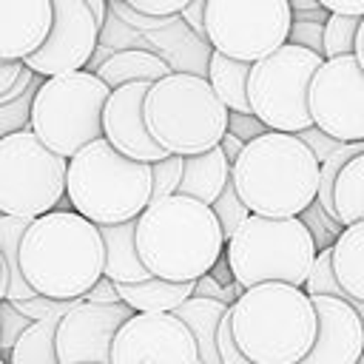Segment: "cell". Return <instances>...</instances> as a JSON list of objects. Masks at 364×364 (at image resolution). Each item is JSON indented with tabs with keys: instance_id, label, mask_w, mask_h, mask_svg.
Returning <instances> with one entry per match:
<instances>
[{
	"instance_id": "obj_4",
	"label": "cell",
	"mask_w": 364,
	"mask_h": 364,
	"mask_svg": "<svg viewBox=\"0 0 364 364\" xmlns=\"http://www.w3.org/2000/svg\"><path fill=\"white\" fill-rule=\"evenodd\" d=\"M321 162L299 134L267 131L233 162V182L250 213L299 216L318 199Z\"/></svg>"
},
{
	"instance_id": "obj_11",
	"label": "cell",
	"mask_w": 364,
	"mask_h": 364,
	"mask_svg": "<svg viewBox=\"0 0 364 364\" xmlns=\"http://www.w3.org/2000/svg\"><path fill=\"white\" fill-rule=\"evenodd\" d=\"M290 0H208V40L216 51L256 63L290 37Z\"/></svg>"
},
{
	"instance_id": "obj_32",
	"label": "cell",
	"mask_w": 364,
	"mask_h": 364,
	"mask_svg": "<svg viewBox=\"0 0 364 364\" xmlns=\"http://www.w3.org/2000/svg\"><path fill=\"white\" fill-rule=\"evenodd\" d=\"M182 173H185V156L182 154H168L159 162H154V199L179 193Z\"/></svg>"
},
{
	"instance_id": "obj_22",
	"label": "cell",
	"mask_w": 364,
	"mask_h": 364,
	"mask_svg": "<svg viewBox=\"0 0 364 364\" xmlns=\"http://www.w3.org/2000/svg\"><path fill=\"white\" fill-rule=\"evenodd\" d=\"M117 287L122 301L145 313H173L196 293V282H173L162 276H151L145 282H117Z\"/></svg>"
},
{
	"instance_id": "obj_37",
	"label": "cell",
	"mask_w": 364,
	"mask_h": 364,
	"mask_svg": "<svg viewBox=\"0 0 364 364\" xmlns=\"http://www.w3.org/2000/svg\"><path fill=\"white\" fill-rule=\"evenodd\" d=\"M228 131H233L236 136H242L245 142H250V139H256V136H262V134H267L270 128L256 117V114H245V111H230V117H228Z\"/></svg>"
},
{
	"instance_id": "obj_26",
	"label": "cell",
	"mask_w": 364,
	"mask_h": 364,
	"mask_svg": "<svg viewBox=\"0 0 364 364\" xmlns=\"http://www.w3.org/2000/svg\"><path fill=\"white\" fill-rule=\"evenodd\" d=\"M57 327L60 318L31 321V327L6 353L9 364H63L57 353Z\"/></svg>"
},
{
	"instance_id": "obj_18",
	"label": "cell",
	"mask_w": 364,
	"mask_h": 364,
	"mask_svg": "<svg viewBox=\"0 0 364 364\" xmlns=\"http://www.w3.org/2000/svg\"><path fill=\"white\" fill-rule=\"evenodd\" d=\"M54 0H0V60L31 57L51 34Z\"/></svg>"
},
{
	"instance_id": "obj_15",
	"label": "cell",
	"mask_w": 364,
	"mask_h": 364,
	"mask_svg": "<svg viewBox=\"0 0 364 364\" xmlns=\"http://www.w3.org/2000/svg\"><path fill=\"white\" fill-rule=\"evenodd\" d=\"M168 350L199 355L191 327L176 313L136 310L117 333L111 364H142L145 358H151L156 353H168Z\"/></svg>"
},
{
	"instance_id": "obj_48",
	"label": "cell",
	"mask_w": 364,
	"mask_h": 364,
	"mask_svg": "<svg viewBox=\"0 0 364 364\" xmlns=\"http://www.w3.org/2000/svg\"><path fill=\"white\" fill-rule=\"evenodd\" d=\"M0 364H9V358H3V361H0Z\"/></svg>"
},
{
	"instance_id": "obj_40",
	"label": "cell",
	"mask_w": 364,
	"mask_h": 364,
	"mask_svg": "<svg viewBox=\"0 0 364 364\" xmlns=\"http://www.w3.org/2000/svg\"><path fill=\"white\" fill-rule=\"evenodd\" d=\"M85 301H97V304H117V301H122V296H119V287H117V282L111 279V276H100L97 279V284L85 293Z\"/></svg>"
},
{
	"instance_id": "obj_41",
	"label": "cell",
	"mask_w": 364,
	"mask_h": 364,
	"mask_svg": "<svg viewBox=\"0 0 364 364\" xmlns=\"http://www.w3.org/2000/svg\"><path fill=\"white\" fill-rule=\"evenodd\" d=\"M293 9V20H316V23H327L330 20V9L321 6V0H290Z\"/></svg>"
},
{
	"instance_id": "obj_20",
	"label": "cell",
	"mask_w": 364,
	"mask_h": 364,
	"mask_svg": "<svg viewBox=\"0 0 364 364\" xmlns=\"http://www.w3.org/2000/svg\"><path fill=\"white\" fill-rule=\"evenodd\" d=\"M230 176H233V165L228 154L222 151V145L205 154H191L185 156V173H182L179 193L193 196L205 205H213L219 193L225 191V185L230 182Z\"/></svg>"
},
{
	"instance_id": "obj_19",
	"label": "cell",
	"mask_w": 364,
	"mask_h": 364,
	"mask_svg": "<svg viewBox=\"0 0 364 364\" xmlns=\"http://www.w3.org/2000/svg\"><path fill=\"white\" fill-rule=\"evenodd\" d=\"M100 230L105 242V276L114 282H145L154 276L136 247V219L100 225Z\"/></svg>"
},
{
	"instance_id": "obj_47",
	"label": "cell",
	"mask_w": 364,
	"mask_h": 364,
	"mask_svg": "<svg viewBox=\"0 0 364 364\" xmlns=\"http://www.w3.org/2000/svg\"><path fill=\"white\" fill-rule=\"evenodd\" d=\"M355 60L364 68V17H361V26H358V37H355Z\"/></svg>"
},
{
	"instance_id": "obj_7",
	"label": "cell",
	"mask_w": 364,
	"mask_h": 364,
	"mask_svg": "<svg viewBox=\"0 0 364 364\" xmlns=\"http://www.w3.org/2000/svg\"><path fill=\"white\" fill-rule=\"evenodd\" d=\"M318 247L301 216H262L250 213L228 239V264L239 287L264 282L307 284Z\"/></svg>"
},
{
	"instance_id": "obj_17",
	"label": "cell",
	"mask_w": 364,
	"mask_h": 364,
	"mask_svg": "<svg viewBox=\"0 0 364 364\" xmlns=\"http://www.w3.org/2000/svg\"><path fill=\"white\" fill-rule=\"evenodd\" d=\"M313 304L318 310V336L299 364H358L364 355L361 313L350 301L327 293L313 296Z\"/></svg>"
},
{
	"instance_id": "obj_25",
	"label": "cell",
	"mask_w": 364,
	"mask_h": 364,
	"mask_svg": "<svg viewBox=\"0 0 364 364\" xmlns=\"http://www.w3.org/2000/svg\"><path fill=\"white\" fill-rule=\"evenodd\" d=\"M333 267L344 290L364 301V219L344 225L333 245Z\"/></svg>"
},
{
	"instance_id": "obj_43",
	"label": "cell",
	"mask_w": 364,
	"mask_h": 364,
	"mask_svg": "<svg viewBox=\"0 0 364 364\" xmlns=\"http://www.w3.org/2000/svg\"><path fill=\"white\" fill-rule=\"evenodd\" d=\"M142 364H205L199 355H188L179 350H168V353H156L151 358H145Z\"/></svg>"
},
{
	"instance_id": "obj_21",
	"label": "cell",
	"mask_w": 364,
	"mask_h": 364,
	"mask_svg": "<svg viewBox=\"0 0 364 364\" xmlns=\"http://www.w3.org/2000/svg\"><path fill=\"white\" fill-rule=\"evenodd\" d=\"M233 304L219 301V299H208V296H191L185 304H179L173 313L191 327L196 347H199V358L205 364H222L219 355V327L225 321V316L230 313Z\"/></svg>"
},
{
	"instance_id": "obj_44",
	"label": "cell",
	"mask_w": 364,
	"mask_h": 364,
	"mask_svg": "<svg viewBox=\"0 0 364 364\" xmlns=\"http://www.w3.org/2000/svg\"><path fill=\"white\" fill-rule=\"evenodd\" d=\"M219 145H222V151L228 154V159H230V165H233V162L242 156V151H245V145H247V142H245L242 136H236L233 131H228V134L222 136V142H219Z\"/></svg>"
},
{
	"instance_id": "obj_31",
	"label": "cell",
	"mask_w": 364,
	"mask_h": 364,
	"mask_svg": "<svg viewBox=\"0 0 364 364\" xmlns=\"http://www.w3.org/2000/svg\"><path fill=\"white\" fill-rule=\"evenodd\" d=\"M299 216H301V219H304V225L310 228V233H313V239H316V247H318V250L333 247V245H336V239H338V233L344 230V225H341L336 216H330L318 199H316L310 208H304Z\"/></svg>"
},
{
	"instance_id": "obj_29",
	"label": "cell",
	"mask_w": 364,
	"mask_h": 364,
	"mask_svg": "<svg viewBox=\"0 0 364 364\" xmlns=\"http://www.w3.org/2000/svg\"><path fill=\"white\" fill-rule=\"evenodd\" d=\"M43 74H37L31 80V85L26 88V94L14 97L11 102H0V136L17 134V131H28L31 128V108H34V97L43 85Z\"/></svg>"
},
{
	"instance_id": "obj_8",
	"label": "cell",
	"mask_w": 364,
	"mask_h": 364,
	"mask_svg": "<svg viewBox=\"0 0 364 364\" xmlns=\"http://www.w3.org/2000/svg\"><path fill=\"white\" fill-rule=\"evenodd\" d=\"M111 85L91 68L46 77L31 108V131L57 154L74 156L88 142L105 136L102 114Z\"/></svg>"
},
{
	"instance_id": "obj_30",
	"label": "cell",
	"mask_w": 364,
	"mask_h": 364,
	"mask_svg": "<svg viewBox=\"0 0 364 364\" xmlns=\"http://www.w3.org/2000/svg\"><path fill=\"white\" fill-rule=\"evenodd\" d=\"M210 208H213V213H216V216H219V222H222L225 239H230V236L236 233V228L250 216V208H247V205H245V199L239 196V188H236L233 176H230V182L225 185V191L219 193V199H216Z\"/></svg>"
},
{
	"instance_id": "obj_33",
	"label": "cell",
	"mask_w": 364,
	"mask_h": 364,
	"mask_svg": "<svg viewBox=\"0 0 364 364\" xmlns=\"http://www.w3.org/2000/svg\"><path fill=\"white\" fill-rule=\"evenodd\" d=\"M80 301H82V299H51V296L37 293V296H31V299L14 301V307H17L23 316H28L31 321H40V318H63V316H65L68 310H74Z\"/></svg>"
},
{
	"instance_id": "obj_24",
	"label": "cell",
	"mask_w": 364,
	"mask_h": 364,
	"mask_svg": "<svg viewBox=\"0 0 364 364\" xmlns=\"http://www.w3.org/2000/svg\"><path fill=\"white\" fill-rule=\"evenodd\" d=\"M250 68L253 63L247 60H236L228 57L222 51H210V63H208V80L213 85V91L219 94V100L230 108V111H245L253 114V102H250Z\"/></svg>"
},
{
	"instance_id": "obj_14",
	"label": "cell",
	"mask_w": 364,
	"mask_h": 364,
	"mask_svg": "<svg viewBox=\"0 0 364 364\" xmlns=\"http://www.w3.org/2000/svg\"><path fill=\"white\" fill-rule=\"evenodd\" d=\"M134 313L136 310L128 301L97 304L82 299L74 310H68L60 318V327H57L60 361L63 364H88V361L111 364L117 333Z\"/></svg>"
},
{
	"instance_id": "obj_45",
	"label": "cell",
	"mask_w": 364,
	"mask_h": 364,
	"mask_svg": "<svg viewBox=\"0 0 364 364\" xmlns=\"http://www.w3.org/2000/svg\"><path fill=\"white\" fill-rule=\"evenodd\" d=\"M324 9L341 11V14H361L364 17V0H321Z\"/></svg>"
},
{
	"instance_id": "obj_35",
	"label": "cell",
	"mask_w": 364,
	"mask_h": 364,
	"mask_svg": "<svg viewBox=\"0 0 364 364\" xmlns=\"http://www.w3.org/2000/svg\"><path fill=\"white\" fill-rule=\"evenodd\" d=\"M287 43L304 46V48L318 51V54L324 57V23H316V20H293ZM324 60H327V57H324Z\"/></svg>"
},
{
	"instance_id": "obj_3",
	"label": "cell",
	"mask_w": 364,
	"mask_h": 364,
	"mask_svg": "<svg viewBox=\"0 0 364 364\" xmlns=\"http://www.w3.org/2000/svg\"><path fill=\"white\" fill-rule=\"evenodd\" d=\"M230 324L250 361L299 364L318 336V310L304 287L264 282L242 290L230 307Z\"/></svg>"
},
{
	"instance_id": "obj_1",
	"label": "cell",
	"mask_w": 364,
	"mask_h": 364,
	"mask_svg": "<svg viewBox=\"0 0 364 364\" xmlns=\"http://www.w3.org/2000/svg\"><path fill=\"white\" fill-rule=\"evenodd\" d=\"M20 264L37 293L85 299L105 273L102 230L74 208L34 216L20 245Z\"/></svg>"
},
{
	"instance_id": "obj_34",
	"label": "cell",
	"mask_w": 364,
	"mask_h": 364,
	"mask_svg": "<svg viewBox=\"0 0 364 364\" xmlns=\"http://www.w3.org/2000/svg\"><path fill=\"white\" fill-rule=\"evenodd\" d=\"M28 327H31V318L23 316V313L14 307L11 299H3V304H0V350L9 353V350L17 344V338H20Z\"/></svg>"
},
{
	"instance_id": "obj_39",
	"label": "cell",
	"mask_w": 364,
	"mask_h": 364,
	"mask_svg": "<svg viewBox=\"0 0 364 364\" xmlns=\"http://www.w3.org/2000/svg\"><path fill=\"white\" fill-rule=\"evenodd\" d=\"M136 11H145V14H154V17H173V14H182V9L191 3V0H128Z\"/></svg>"
},
{
	"instance_id": "obj_46",
	"label": "cell",
	"mask_w": 364,
	"mask_h": 364,
	"mask_svg": "<svg viewBox=\"0 0 364 364\" xmlns=\"http://www.w3.org/2000/svg\"><path fill=\"white\" fill-rule=\"evenodd\" d=\"M85 3L91 6V11H94L97 23H100V26H105V14H108V0H85Z\"/></svg>"
},
{
	"instance_id": "obj_23",
	"label": "cell",
	"mask_w": 364,
	"mask_h": 364,
	"mask_svg": "<svg viewBox=\"0 0 364 364\" xmlns=\"http://www.w3.org/2000/svg\"><path fill=\"white\" fill-rule=\"evenodd\" d=\"M94 71L111 88H119V85L142 82V80L145 82H156V80L171 74V63L162 60L154 51H145V48H122V51L111 54L108 60H102Z\"/></svg>"
},
{
	"instance_id": "obj_13",
	"label": "cell",
	"mask_w": 364,
	"mask_h": 364,
	"mask_svg": "<svg viewBox=\"0 0 364 364\" xmlns=\"http://www.w3.org/2000/svg\"><path fill=\"white\" fill-rule=\"evenodd\" d=\"M102 26L85 0H54V26L48 40L26 57L28 68L43 77L88 68L100 43Z\"/></svg>"
},
{
	"instance_id": "obj_6",
	"label": "cell",
	"mask_w": 364,
	"mask_h": 364,
	"mask_svg": "<svg viewBox=\"0 0 364 364\" xmlns=\"http://www.w3.org/2000/svg\"><path fill=\"white\" fill-rule=\"evenodd\" d=\"M230 108L219 100L210 80L196 71H171L151 82L145 122L168 154H205L228 134Z\"/></svg>"
},
{
	"instance_id": "obj_36",
	"label": "cell",
	"mask_w": 364,
	"mask_h": 364,
	"mask_svg": "<svg viewBox=\"0 0 364 364\" xmlns=\"http://www.w3.org/2000/svg\"><path fill=\"white\" fill-rule=\"evenodd\" d=\"M299 136H301V139L307 142V148H310V151L316 154V159H318V162H324V159H327V156H330L333 151H338V148L344 145L341 139H336L333 134L321 131L318 125H310V128H304V131H301Z\"/></svg>"
},
{
	"instance_id": "obj_28",
	"label": "cell",
	"mask_w": 364,
	"mask_h": 364,
	"mask_svg": "<svg viewBox=\"0 0 364 364\" xmlns=\"http://www.w3.org/2000/svg\"><path fill=\"white\" fill-rule=\"evenodd\" d=\"M361 14H341L333 11L324 23V57H344L355 54V37H358Z\"/></svg>"
},
{
	"instance_id": "obj_10",
	"label": "cell",
	"mask_w": 364,
	"mask_h": 364,
	"mask_svg": "<svg viewBox=\"0 0 364 364\" xmlns=\"http://www.w3.org/2000/svg\"><path fill=\"white\" fill-rule=\"evenodd\" d=\"M68 191V156L51 151L31 128L0 136V213L43 216Z\"/></svg>"
},
{
	"instance_id": "obj_9",
	"label": "cell",
	"mask_w": 364,
	"mask_h": 364,
	"mask_svg": "<svg viewBox=\"0 0 364 364\" xmlns=\"http://www.w3.org/2000/svg\"><path fill=\"white\" fill-rule=\"evenodd\" d=\"M324 57L296 43H284L273 54L262 57L250 68V102L253 114L270 131L301 134L316 125L310 114V85Z\"/></svg>"
},
{
	"instance_id": "obj_49",
	"label": "cell",
	"mask_w": 364,
	"mask_h": 364,
	"mask_svg": "<svg viewBox=\"0 0 364 364\" xmlns=\"http://www.w3.org/2000/svg\"><path fill=\"white\" fill-rule=\"evenodd\" d=\"M88 364H94V361H88Z\"/></svg>"
},
{
	"instance_id": "obj_38",
	"label": "cell",
	"mask_w": 364,
	"mask_h": 364,
	"mask_svg": "<svg viewBox=\"0 0 364 364\" xmlns=\"http://www.w3.org/2000/svg\"><path fill=\"white\" fill-rule=\"evenodd\" d=\"M179 17L193 28V34H196L202 43L210 46V40H208V0H191V3L182 9Z\"/></svg>"
},
{
	"instance_id": "obj_27",
	"label": "cell",
	"mask_w": 364,
	"mask_h": 364,
	"mask_svg": "<svg viewBox=\"0 0 364 364\" xmlns=\"http://www.w3.org/2000/svg\"><path fill=\"white\" fill-rule=\"evenodd\" d=\"M336 216L341 225L364 219V154L353 156L336 182Z\"/></svg>"
},
{
	"instance_id": "obj_5",
	"label": "cell",
	"mask_w": 364,
	"mask_h": 364,
	"mask_svg": "<svg viewBox=\"0 0 364 364\" xmlns=\"http://www.w3.org/2000/svg\"><path fill=\"white\" fill-rule=\"evenodd\" d=\"M65 196L97 225L136 219L154 199V162L125 156L100 136L68 159Z\"/></svg>"
},
{
	"instance_id": "obj_16",
	"label": "cell",
	"mask_w": 364,
	"mask_h": 364,
	"mask_svg": "<svg viewBox=\"0 0 364 364\" xmlns=\"http://www.w3.org/2000/svg\"><path fill=\"white\" fill-rule=\"evenodd\" d=\"M151 91V82H128L111 91L102 114L105 139L122 151L125 156H134L139 162H159L168 156V151L151 136L145 122V97Z\"/></svg>"
},
{
	"instance_id": "obj_2",
	"label": "cell",
	"mask_w": 364,
	"mask_h": 364,
	"mask_svg": "<svg viewBox=\"0 0 364 364\" xmlns=\"http://www.w3.org/2000/svg\"><path fill=\"white\" fill-rule=\"evenodd\" d=\"M225 230L210 205L171 193L136 216V247L154 276L196 282L210 273L225 250Z\"/></svg>"
},
{
	"instance_id": "obj_12",
	"label": "cell",
	"mask_w": 364,
	"mask_h": 364,
	"mask_svg": "<svg viewBox=\"0 0 364 364\" xmlns=\"http://www.w3.org/2000/svg\"><path fill=\"white\" fill-rule=\"evenodd\" d=\"M313 122L341 142L364 139V68L355 54L330 57L310 85Z\"/></svg>"
},
{
	"instance_id": "obj_42",
	"label": "cell",
	"mask_w": 364,
	"mask_h": 364,
	"mask_svg": "<svg viewBox=\"0 0 364 364\" xmlns=\"http://www.w3.org/2000/svg\"><path fill=\"white\" fill-rule=\"evenodd\" d=\"M26 68H28L26 60H0V94L11 91L14 82L23 77Z\"/></svg>"
}]
</instances>
